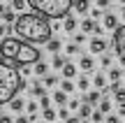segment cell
<instances>
[{
  "label": "cell",
  "mask_w": 125,
  "mask_h": 123,
  "mask_svg": "<svg viewBox=\"0 0 125 123\" xmlns=\"http://www.w3.org/2000/svg\"><path fill=\"white\" fill-rule=\"evenodd\" d=\"M14 33L19 40L30 42V44H46L51 40L53 26L49 23V19L42 16L37 12H21L14 23Z\"/></svg>",
  "instance_id": "obj_1"
},
{
  "label": "cell",
  "mask_w": 125,
  "mask_h": 123,
  "mask_svg": "<svg viewBox=\"0 0 125 123\" xmlns=\"http://www.w3.org/2000/svg\"><path fill=\"white\" fill-rule=\"evenodd\" d=\"M23 88V77L14 65L0 60V105H9Z\"/></svg>",
  "instance_id": "obj_2"
},
{
  "label": "cell",
  "mask_w": 125,
  "mask_h": 123,
  "mask_svg": "<svg viewBox=\"0 0 125 123\" xmlns=\"http://www.w3.org/2000/svg\"><path fill=\"white\" fill-rule=\"evenodd\" d=\"M28 5L46 19H65L74 7V0H28Z\"/></svg>",
  "instance_id": "obj_3"
},
{
  "label": "cell",
  "mask_w": 125,
  "mask_h": 123,
  "mask_svg": "<svg viewBox=\"0 0 125 123\" xmlns=\"http://www.w3.org/2000/svg\"><path fill=\"white\" fill-rule=\"evenodd\" d=\"M21 46H23V40H19V37H2L0 40V58L2 60H16Z\"/></svg>",
  "instance_id": "obj_4"
},
{
  "label": "cell",
  "mask_w": 125,
  "mask_h": 123,
  "mask_svg": "<svg viewBox=\"0 0 125 123\" xmlns=\"http://www.w3.org/2000/svg\"><path fill=\"white\" fill-rule=\"evenodd\" d=\"M40 49H35V46L30 44V42H23V46H21V51H19V56H16V60L14 63L16 65H35V63H40Z\"/></svg>",
  "instance_id": "obj_5"
},
{
  "label": "cell",
  "mask_w": 125,
  "mask_h": 123,
  "mask_svg": "<svg viewBox=\"0 0 125 123\" xmlns=\"http://www.w3.org/2000/svg\"><path fill=\"white\" fill-rule=\"evenodd\" d=\"M111 46H114V51H116V54H125V23H123V26H118L116 30H114Z\"/></svg>",
  "instance_id": "obj_6"
},
{
  "label": "cell",
  "mask_w": 125,
  "mask_h": 123,
  "mask_svg": "<svg viewBox=\"0 0 125 123\" xmlns=\"http://www.w3.org/2000/svg\"><path fill=\"white\" fill-rule=\"evenodd\" d=\"M88 49H90V54H104V51H107V42L102 40V37H93V40H90V44H88Z\"/></svg>",
  "instance_id": "obj_7"
},
{
  "label": "cell",
  "mask_w": 125,
  "mask_h": 123,
  "mask_svg": "<svg viewBox=\"0 0 125 123\" xmlns=\"http://www.w3.org/2000/svg\"><path fill=\"white\" fill-rule=\"evenodd\" d=\"M102 26L107 28V30H116V28H118V16L114 12H107L102 16Z\"/></svg>",
  "instance_id": "obj_8"
},
{
  "label": "cell",
  "mask_w": 125,
  "mask_h": 123,
  "mask_svg": "<svg viewBox=\"0 0 125 123\" xmlns=\"http://www.w3.org/2000/svg\"><path fill=\"white\" fill-rule=\"evenodd\" d=\"M93 67H95L93 56H81V58H79V70H83V72H93Z\"/></svg>",
  "instance_id": "obj_9"
},
{
  "label": "cell",
  "mask_w": 125,
  "mask_h": 123,
  "mask_svg": "<svg viewBox=\"0 0 125 123\" xmlns=\"http://www.w3.org/2000/svg\"><path fill=\"white\" fill-rule=\"evenodd\" d=\"M93 86L97 88V91H107V88H109V84H107V77H104L102 72H97V74L93 77Z\"/></svg>",
  "instance_id": "obj_10"
},
{
  "label": "cell",
  "mask_w": 125,
  "mask_h": 123,
  "mask_svg": "<svg viewBox=\"0 0 125 123\" xmlns=\"http://www.w3.org/2000/svg\"><path fill=\"white\" fill-rule=\"evenodd\" d=\"M97 26L100 23L95 21V19H83V21H81V33H95Z\"/></svg>",
  "instance_id": "obj_11"
},
{
  "label": "cell",
  "mask_w": 125,
  "mask_h": 123,
  "mask_svg": "<svg viewBox=\"0 0 125 123\" xmlns=\"http://www.w3.org/2000/svg\"><path fill=\"white\" fill-rule=\"evenodd\" d=\"M79 116H81L83 121H88L90 116H93V105L83 100V102H81V107H79Z\"/></svg>",
  "instance_id": "obj_12"
},
{
  "label": "cell",
  "mask_w": 125,
  "mask_h": 123,
  "mask_svg": "<svg viewBox=\"0 0 125 123\" xmlns=\"http://www.w3.org/2000/svg\"><path fill=\"white\" fill-rule=\"evenodd\" d=\"M67 95H70V93H65L62 88H58V91L53 93V102H56V105H60V107H65L67 102H70V98H67Z\"/></svg>",
  "instance_id": "obj_13"
},
{
  "label": "cell",
  "mask_w": 125,
  "mask_h": 123,
  "mask_svg": "<svg viewBox=\"0 0 125 123\" xmlns=\"http://www.w3.org/2000/svg\"><path fill=\"white\" fill-rule=\"evenodd\" d=\"M86 102L100 105V102H102V91H97V88H95V91H88V93H86Z\"/></svg>",
  "instance_id": "obj_14"
},
{
  "label": "cell",
  "mask_w": 125,
  "mask_h": 123,
  "mask_svg": "<svg viewBox=\"0 0 125 123\" xmlns=\"http://www.w3.org/2000/svg\"><path fill=\"white\" fill-rule=\"evenodd\" d=\"M62 30H67V33H74L76 30V19L72 16V14H67V16L62 19Z\"/></svg>",
  "instance_id": "obj_15"
},
{
  "label": "cell",
  "mask_w": 125,
  "mask_h": 123,
  "mask_svg": "<svg viewBox=\"0 0 125 123\" xmlns=\"http://www.w3.org/2000/svg\"><path fill=\"white\" fill-rule=\"evenodd\" d=\"M60 72H62V79H74V77H76V65L67 60V65L60 70Z\"/></svg>",
  "instance_id": "obj_16"
},
{
  "label": "cell",
  "mask_w": 125,
  "mask_h": 123,
  "mask_svg": "<svg viewBox=\"0 0 125 123\" xmlns=\"http://www.w3.org/2000/svg\"><path fill=\"white\" fill-rule=\"evenodd\" d=\"M30 93L35 98H44L46 95V86H42L40 81H32V86H30Z\"/></svg>",
  "instance_id": "obj_17"
},
{
  "label": "cell",
  "mask_w": 125,
  "mask_h": 123,
  "mask_svg": "<svg viewBox=\"0 0 125 123\" xmlns=\"http://www.w3.org/2000/svg\"><path fill=\"white\" fill-rule=\"evenodd\" d=\"M67 65V58L65 56H60V54H53V58H51V67H56V70H62Z\"/></svg>",
  "instance_id": "obj_18"
},
{
  "label": "cell",
  "mask_w": 125,
  "mask_h": 123,
  "mask_svg": "<svg viewBox=\"0 0 125 123\" xmlns=\"http://www.w3.org/2000/svg\"><path fill=\"white\" fill-rule=\"evenodd\" d=\"M32 72H35L37 77H46V74H49V65H46L44 60H40V63H35V67H32Z\"/></svg>",
  "instance_id": "obj_19"
},
{
  "label": "cell",
  "mask_w": 125,
  "mask_h": 123,
  "mask_svg": "<svg viewBox=\"0 0 125 123\" xmlns=\"http://www.w3.org/2000/svg\"><path fill=\"white\" fill-rule=\"evenodd\" d=\"M56 119H58V112H56L53 107H49V109H42V121H49V123H53Z\"/></svg>",
  "instance_id": "obj_20"
},
{
  "label": "cell",
  "mask_w": 125,
  "mask_h": 123,
  "mask_svg": "<svg viewBox=\"0 0 125 123\" xmlns=\"http://www.w3.org/2000/svg\"><path fill=\"white\" fill-rule=\"evenodd\" d=\"M123 74H125L123 67H109V79H111V84H118Z\"/></svg>",
  "instance_id": "obj_21"
},
{
  "label": "cell",
  "mask_w": 125,
  "mask_h": 123,
  "mask_svg": "<svg viewBox=\"0 0 125 123\" xmlns=\"http://www.w3.org/2000/svg\"><path fill=\"white\" fill-rule=\"evenodd\" d=\"M0 19H2L5 23H16V19H19V14H16V9H9V7H7V12H5L2 16H0Z\"/></svg>",
  "instance_id": "obj_22"
},
{
  "label": "cell",
  "mask_w": 125,
  "mask_h": 123,
  "mask_svg": "<svg viewBox=\"0 0 125 123\" xmlns=\"http://www.w3.org/2000/svg\"><path fill=\"white\" fill-rule=\"evenodd\" d=\"M46 51H51V54H58L60 51V40L58 37H51V40L46 42Z\"/></svg>",
  "instance_id": "obj_23"
},
{
  "label": "cell",
  "mask_w": 125,
  "mask_h": 123,
  "mask_svg": "<svg viewBox=\"0 0 125 123\" xmlns=\"http://www.w3.org/2000/svg\"><path fill=\"white\" fill-rule=\"evenodd\" d=\"M26 105H28V102H23V98H14V100L9 102V109H12V112H23Z\"/></svg>",
  "instance_id": "obj_24"
},
{
  "label": "cell",
  "mask_w": 125,
  "mask_h": 123,
  "mask_svg": "<svg viewBox=\"0 0 125 123\" xmlns=\"http://www.w3.org/2000/svg\"><path fill=\"white\" fill-rule=\"evenodd\" d=\"M74 9L79 14H86L90 9V2H88V0H74Z\"/></svg>",
  "instance_id": "obj_25"
},
{
  "label": "cell",
  "mask_w": 125,
  "mask_h": 123,
  "mask_svg": "<svg viewBox=\"0 0 125 123\" xmlns=\"http://www.w3.org/2000/svg\"><path fill=\"white\" fill-rule=\"evenodd\" d=\"M111 107H114V105H111V100H109V98H102V102H100V105H97V109L102 112L104 116H107L109 112H111Z\"/></svg>",
  "instance_id": "obj_26"
},
{
  "label": "cell",
  "mask_w": 125,
  "mask_h": 123,
  "mask_svg": "<svg viewBox=\"0 0 125 123\" xmlns=\"http://www.w3.org/2000/svg\"><path fill=\"white\" fill-rule=\"evenodd\" d=\"M114 100H116L118 109H121V107H125V88H118V91L114 93Z\"/></svg>",
  "instance_id": "obj_27"
},
{
  "label": "cell",
  "mask_w": 125,
  "mask_h": 123,
  "mask_svg": "<svg viewBox=\"0 0 125 123\" xmlns=\"http://www.w3.org/2000/svg\"><path fill=\"white\" fill-rule=\"evenodd\" d=\"M76 86H79V91H83V93H88V86H90V81H88V77H86V74H81V77H79V84H76Z\"/></svg>",
  "instance_id": "obj_28"
},
{
  "label": "cell",
  "mask_w": 125,
  "mask_h": 123,
  "mask_svg": "<svg viewBox=\"0 0 125 123\" xmlns=\"http://www.w3.org/2000/svg\"><path fill=\"white\" fill-rule=\"evenodd\" d=\"M60 88H62V91H65V93H72V91H74V84H72V79H62V81H60Z\"/></svg>",
  "instance_id": "obj_29"
},
{
  "label": "cell",
  "mask_w": 125,
  "mask_h": 123,
  "mask_svg": "<svg viewBox=\"0 0 125 123\" xmlns=\"http://www.w3.org/2000/svg\"><path fill=\"white\" fill-rule=\"evenodd\" d=\"M37 109H40V105H37L35 100H30L26 105V112H28V116H32V114H37Z\"/></svg>",
  "instance_id": "obj_30"
},
{
  "label": "cell",
  "mask_w": 125,
  "mask_h": 123,
  "mask_svg": "<svg viewBox=\"0 0 125 123\" xmlns=\"http://www.w3.org/2000/svg\"><path fill=\"white\" fill-rule=\"evenodd\" d=\"M26 5H28V0H12V9H16V12H23Z\"/></svg>",
  "instance_id": "obj_31"
},
{
  "label": "cell",
  "mask_w": 125,
  "mask_h": 123,
  "mask_svg": "<svg viewBox=\"0 0 125 123\" xmlns=\"http://www.w3.org/2000/svg\"><path fill=\"white\" fill-rule=\"evenodd\" d=\"M104 119H107V116H104L100 109H95V112H93V116H90V121H95V123H102Z\"/></svg>",
  "instance_id": "obj_32"
},
{
  "label": "cell",
  "mask_w": 125,
  "mask_h": 123,
  "mask_svg": "<svg viewBox=\"0 0 125 123\" xmlns=\"http://www.w3.org/2000/svg\"><path fill=\"white\" fill-rule=\"evenodd\" d=\"M58 84V77H53V74H46L44 77V86H56Z\"/></svg>",
  "instance_id": "obj_33"
},
{
  "label": "cell",
  "mask_w": 125,
  "mask_h": 123,
  "mask_svg": "<svg viewBox=\"0 0 125 123\" xmlns=\"http://www.w3.org/2000/svg\"><path fill=\"white\" fill-rule=\"evenodd\" d=\"M58 119H62V121L70 119V107H60L58 109Z\"/></svg>",
  "instance_id": "obj_34"
},
{
  "label": "cell",
  "mask_w": 125,
  "mask_h": 123,
  "mask_svg": "<svg viewBox=\"0 0 125 123\" xmlns=\"http://www.w3.org/2000/svg\"><path fill=\"white\" fill-rule=\"evenodd\" d=\"M65 51H67V54H70V56L79 54V44H74V42H72V44H67V46H65Z\"/></svg>",
  "instance_id": "obj_35"
},
{
  "label": "cell",
  "mask_w": 125,
  "mask_h": 123,
  "mask_svg": "<svg viewBox=\"0 0 125 123\" xmlns=\"http://www.w3.org/2000/svg\"><path fill=\"white\" fill-rule=\"evenodd\" d=\"M51 100H53V98H49V95L40 98V105H42V109H49V107H51Z\"/></svg>",
  "instance_id": "obj_36"
},
{
  "label": "cell",
  "mask_w": 125,
  "mask_h": 123,
  "mask_svg": "<svg viewBox=\"0 0 125 123\" xmlns=\"http://www.w3.org/2000/svg\"><path fill=\"white\" fill-rule=\"evenodd\" d=\"M86 42V33H76L74 35V44H83Z\"/></svg>",
  "instance_id": "obj_37"
},
{
  "label": "cell",
  "mask_w": 125,
  "mask_h": 123,
  "mask_svg": "<svg viewBox=\"0 0 125 123\" xmlns=\"http://www.w3.org/2000/svg\"><path fill=\"white\" fill-rule=\"evenodd\" d=\"M14 123H32V119H30V116H16V119H14Z\"/></svg>",
  "instance_id": "obj_38"
},
{
  "label": "cell",
  "mask_w": 125,
  "mask_h": 123,
  "mask_svg": "<svg viewBox=\"0 0 125 123\" xmlns=\"http://www.w3.org/2000/svg\"><path fill=\"white\" fill-rule=\"evenodd\" d=\"M104 123H121V119H118L116 114H107V119H104Z\"/></svg>",
  "instance_id": "obj_39"
},
{
  "label": "cell",
  "mask_w": 125,
  "mask_h": 123,
  "mask_svg": "<svg viewBox=\"0 0 125 123\" xmlns=\"http://www.w3.org/2000/svg\"><path fill=\"white\" fill-rule=\"evenodd\" d=\"M102 9H100V7H95V9H90V19H100V16H102Z\"/></svg>",
  "instance_id": "obj_40"
},
{
  "label": "cell",
  "mask_w": 125,
  "mask_h": 123,
  "mask_svg": "<svg viewBox=\"0 0 125 123\" xmlns=\"http://www.w3.org/2000/svg\"><path fill=\"white\" fill-rule=\"evenodd\" d=\"M111 65V56L109 54H102V67H109Z\"/></svg>",
  "instance_id": "obj_41"
},
{
  "label": "cell",
  "mask_w": 125,
  "mask_h": 123,
  "mask_svg": "<svg viewBox=\"0 0 125 123\" xmlns=\"http://www.w3.org/2000/svg\"><path fill=\"white\" fill-rule=\"evenodd\" d=\"M67 107H70V112H74V109H79V107H81V102L79 100H70V102H67Z\"/></svg>",
  "instance_id": "obj_42"
},
{
  "label": "cell",
  "mask_w": 125,
  "mask_h": 123,
  "mask_svg": "<svg viewBox=\"0 0 125 123\" xmlns=\"http://www.w3.org/2000/svg\"><path fill=\"white\" fill-rule=\"evenodd\" d=\"M109 5H111V0H97V7L100 9H107Z\"/></svg>",
  "instance_id": "obj_43"
},
{
  "label": "cell",
  "mask_w": 125,
  "mask_h": 123,
  "mask_svg": "<svg viewBox=\"0 0 125 123\" xmlns=\"http://www.w3.org/2000/svg\"><path fill=\"white\" fill-rule=\"evenodd\" d=\"M0 123H14V119L7 116V114H2V116H0Z\"/></svg>",
  "instance_id": "obj_44"
},
{
  "label": "cell",
  "mask_w": 125,
  "mask_h": 123,
  "mask_svg": "<svg viewBox=\"0 0 125 123\" xmlns=\"http://www.w3.org/2000/svg\"><path fill=\"white\" fill-rule=\"evenodd\" d=\"M83 119H81V116H70V119H67L65 123H81Z\"/></svg>",
  "instance_id": "obj_45"
},
{
  "label": "cell",
  "mask_w": 125,
  "mask_h": 123,
  "mask_svg": "<svg viewBox=\"0 0 125 123\" xmlns=\"http://www.w3.org/2000/svg\"><path fill=\"white\" fill-rule=\"evenodd\" d=\"M7 35V23H0V40Z\"/></svg>",
  "instance_id": "obj_46"
},
{
  "label": "cell",
  "mask_w": 125,
  "mask_h": 123,
  "mask_svg": "<svg viewBox=\"0 0 125 123\" xmlns=\"http://www.w3.org/2000/svg\"><path fill=\"white\" fill-rule=\"evenodd\" d=\"M21 74H23V77H28V74H30V67H28V65H23V67H21Z\"/></svg>",
  "instance_id": "obj_47"
},
{
  "label": "cell",
  "mask_w": 125,
  "mask_h": 123,
  "mask_svg": "<svg viewBox=\"0 0 125 123\" xmlns=\"http://www.w3.org/2000/svg\"><path fill=\"white\" fill-rule=\"evenodd\" d=\"M118 63H121V67H125V54H118Z\"/></svg>",
  "instance_id": "obj_48"
},
{
  "label": "cell",
  "mask_w": 125,
  "mask_h": 123,
  "mask_svg": "<svg viewBox=\"0 0 125 123\" xmlns=\"http://www.w3.org/2000/svg\"><path fill=\"white\" fill-rule=\"evenodd\" d=\"M5 12H7V7H5V2H0V16H2Z\"/></svg>",
  "instance_id": "obj_49"
},
{
  "label": "cell",
  "mask_w": 125,
  "mask_h": 123,
  "mask_svg": "<svg viewBox=\"0 0 125 123\" xmlns=\"http://www.w3.org/2000/svg\"><path fill=\"white\" fill-rule=\"evenodd\" d=\"M121 19L125 21V5H123V9H121Z\"/></svg>",
  "instance_id": "obj_50"
},
{
  "label": "cell",
  "mask_w": 125,
  "mask_h": 123,
  "mask_svg": "<svg viewBox=\"0 0 125 123\" xmlns=\"http://www.w3.org/2000/svg\"><path fill=\"white\" fill-rule=\"evenodd\" d=\"M86 123H95V121H86Z\"/></svg>",
  "instance_id": "obj_51"
},
{
  "label": "cell",
  "mask_w": 125,
  "mask_h": 123,
  "mask_svg": "<svg viewBox=\"0 0 125 123\" xmlns=\"http://www.w3.org/2000/svg\"><path fill=\"white\" fill-rule=\"evenodd\" d=\"M40 123H49V121H40Z\"/></svg>",
  "instance_id": "obj_52"
},
{
  "label": "cell",
  "mask_w": 125,
  "mask_h": 123,
  "mask_svg": "<svg viewBox=\"0 0 125 123\" xmlns=\"http://www.w3.org/2000/svg\"><path fill=\"white\" fill-rule=\"evenodd\" d=\"M5 2H12V0H5Z\"/></svg>",
  "instance_id": "obj_53"
},
{
  "label": "cell",
  "mask_w": 125,
  "mask_h": 123,
  "mask_svg": "<svg viewBox=\"0 0 125 123\" xmlns=\"http://www.w3.org/2000/svg\"><path fill=\"white\" fill-rule=\"evenodd\" d=\"M121 2H123V5H125V0H121Z\"/></svg>",
  "instance_id": "obj_54"
}]
</instances>
